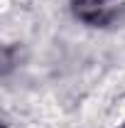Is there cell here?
<instances>
[{
    "mask_svg": "<svg viewBox=\"0 0 125 128\" xmlns=\"http://www.w3.org/2000/svg\"><path fill=\"white\" fill-rule=\"evenodd\" d=\"M118 8L113 0H74V15L91 27H106L113 22Z\"/></svg>",
    "mask_w": 125,
    "mask_h": 128,
    "instance_id": "cell-1",
    "label": "cell"
}]
</instances>
